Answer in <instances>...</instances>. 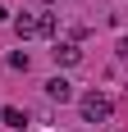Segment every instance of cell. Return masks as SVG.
Wrapping results in <instances>:
<instances>
[{"instance_id":"cell-2","label":"cell","mask_w":128,"mask_h":132,"mask_svg":"<svg viewBox=\"0 0 128 132\" xmlns=\"http://www.w3.org/2000/svg\"><path fill=\"white\" fill-rule=\"evenodd\" d=\"M55 64H78V59H82V50H78V46H73V41H55Z\"/></svg>"},{"instance_id":"cell-5","label":"cell","mask_w":128,"mask_h":132,"mask_svg":"<svg viewBox=\"0 0 128 132\" xmlns=\"http://www.w3.org/2000/svg\"><path fill=\"white\" fill-rule=\"evenodd\" d=\"M0 119L9 123V128H18V132L27 128V114H23V109H0Z\"/></svg>"},{"instance_id":"cell-7","label":"cell","mask_w":128,"mask_h":132,"mask_svg":"<svg viewBox=\"0 0 128 132\" xmlns=\"http://www.w3.org/2000/svg\"><path fill=\"white\" fill-rule=\"evenodd\" d=\"M119 55H128V37H124V41H119Z\"/></svg>"},{"instance_id":"cell-8","label":"cell","mask_w":128,"mask_h":132,"mask_svg":"<svg viewBox=\"0 0 128 132\" xmlns=\"http://www.w3.org/2000/svg\"><path fill=\"white\" fill-rule=\"evenodd\" d=\"M5 18H9V9H5V5H0V23H5Z\"/></svg>"},{"instance_id":"cell-1","label":"cell","mask_w":128,"mask_h":132,"mask_svg":"<svg viewBox=\"0 0 128 132\" xmlns=\"http://www.w3.org/2000/svg\"><path fill=\"white\" fill-rule=\"evenodd\" d=\"M78 109H82V119H87V123H105L110 114H115L110 96H101V91H87L82 100H78Z\"/></svg>"},{"instance_id":"cell-3","label":"cell","mask_w":128,"mask_h":132,"mask_svg":"<svg viewBox=\"0 0 128 132\" xmlns=\"http://www.w3.org/2000/svg\"><path fill=\"white\" fill-rule=\"evenodd\" d=\"M46 96L64 105V100H73V82H64V78H51V82H46Z\"/></svg>"},{"instance_id":"cell-6","label":"cell","mask_w":128,"mask_h":132,"mask_svg":"<svg viewBox=\"0 0 128 132\" xmlns=\"http://www.w3.org/2000/svg\"><path fill=\"white\" fill-rule=\"evenodd\" d=\"M37 37H55V14H37Z\"/></svg>"},{"instance_id":"cell-4","label":"cell","mask_w":128,"mask_h":132,"mask_svg":"<svg viewBox=\"0 0 128 132\" xmlns=\"http://www.w3.org/2000/svg\"><path fill=\"white\" fill-rule=\"evenodd\" d=\"M14 32H18V37H37V14H18V18H14Z\"/></svg>"}]
</instances>
